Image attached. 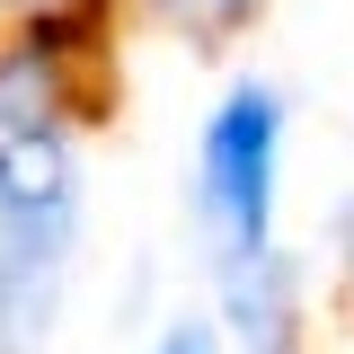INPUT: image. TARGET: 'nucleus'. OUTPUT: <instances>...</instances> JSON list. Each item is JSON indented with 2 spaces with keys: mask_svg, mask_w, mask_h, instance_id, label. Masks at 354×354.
Returning <instances> with one entry per match:
<instances>
[{
  "mask_svg": "<svg viewBox=\"0 0 354 354\" xmlns=\"http://www.w3.org/2000/svg\"><path fill=\"white\" fill-rule=\"evenodd\" d=\"M88 239V53L0 44V354H44Z\"/></svg>",
  "mask_w": 354,
  "mask_h": 354,
  "instance_id": "1",
  "label": "nucleus"
},
{
  "mask_svg": "<svg viewBox=\"0 0 354 354\" xmlns=\"http://www.w3.org/2000/svg\"><path fill=\"white\" fill-rule=\"evenodd\" d=\"M283 142H292L283 88L266 71L221 80V97L195 124V160H186V230L204 248V274L283 257Z\"/></svg>",
  "mask_w": 354,
  "mask_h": 354,
  "instance_id": "2",
  "label": "nucleus"
},
{
  "mask_svg": "<svg viewBox=\"0 0 354 354\" xmlns=\"http://www.w3.org/2000/svg\"><path fill=\"white\" fill-rule=\"evenodd\" d=\"M213 292V319L230 354H301L310 346V266L283 248L266 266H239V274H204Z\"/></svg>",
  "mask_w": 354,
  "mask_h": 354,
  "instance_id": "3",
  "label": "nucleus"
},
{
  "mask_svg": "<svg viewBox=\"0 0 354 354\" xmlns=\"http://www.w3.org/2000/svg\"><path fill=\"white\" fill-rule=\"evenodd\" d=\"M124 18V0H0V44H71L97 53V36Z\"/></svg>",
  "mask_w": 354,
  "mask_h": 354,
  "instance_id": "4",
  "label": "nucleus"
},
{
  "mask_svg": "<svg viewBox=\"0 0 354 354\" xmlns=\"http://www.w3.org/2000/svg\"><path fill=\"white\" fill-rule=\"evenodd\" d=\"M274 0H124L133 27L151 36H186V44H230L239 27H257Z\"/></svg>",
  "mask_w": 354,
  "mask_h": 354,
  "instance_id": "5",
  "label": "nucleus"
},
{
  "mask_svg": "<svg viewBox=\"0 0 354 354\" xmlns=\"http://www.w3.org/2000/svg\"><path fill=\"white\" fill-rule=\"evenodd\" d=\"M328 274H337V283L354 292V186L337 195V204H328Z\"/></svg>",
  "mask_w": 354,
  "mask_h": 354,
  "instance_id": "6",
  "label": "nucleus"
},
{
  "mask_svg": "<svg viewBox=\"0 0 354 354\" xmlns=\"http://www.w3.org/2000/svg\"><path fill=\"white\" fill-rule=\"evenodd\" d=\"M151 354H230V346H221L213 319H169V328L151 337Z\"/></svg>",
  "mask_w": 354,
  "mask_h": 354,
  "instance_id": "7",
  "label": "nucleus"
}]
</instances>
